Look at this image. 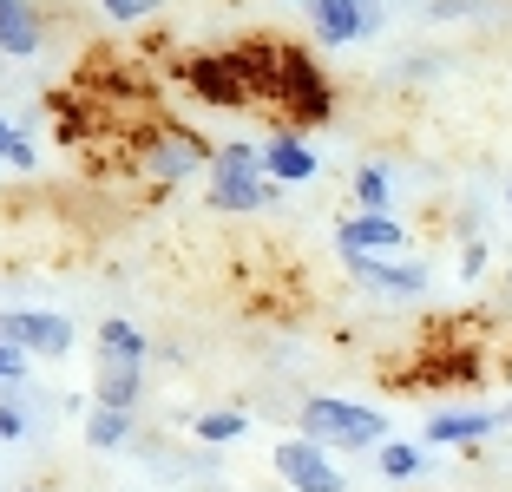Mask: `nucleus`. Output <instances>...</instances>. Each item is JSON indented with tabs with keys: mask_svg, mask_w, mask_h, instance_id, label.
Here are the masks:
<instances>
[{
	"mask_svg": "<svg viewBox=\"0 0 512 492\" xmlns=\"http://www.w3.org/2000/svg\"><path fill=\"white\" fill-rule=\"evenodd\" d=\"M276 197H283V184L263 171V145L256 138L217 145V164L204 171V204L224 210V217H243V210H270Z\"/></svg>",
	"mask_w": 512,
	"mask_h": 492,
	"instance_id": "f257e3e1",
	"label": "nucleus"
},
{
	"mask_svg": "<svg viewBox=\"0 0 512 492\" xmlns=\"http://www.w3.org/2000/svg\"><path fill=\"white\" fill-rule=\"evenodd\" d=\"M296 433H309L329 453H368L388 440V414L362 407V401H342V394H309L296 407Z\"/></svg>",
	"mask_w": 512,
	"mask_h": 492,
	"instance_id": "f03ea898",
	"label": "nucleus"
},
{
	"mask_svg": "<svg viewBox=\"0 0 512 492\" xmlns=\"http://www.w3.org/2000/svg\"><path fill=\"white\" fill-rule=\"evenodd\" d=\"M276 112H283L296 132H309V125H329V119H335V86H329V73L316 66V53H309V46H283Z\"/></svg>",
	"mask_w": 512,
	"mask_h": 492,
	"instance_id": "7ed1b4c3",
	"label": "nucleus"
},
{
	"mask_svg": "<svg viewBox=\"0 0 512 492\" xmlns=\"http://www.w3.org/2000/svg\"><path fill=\"white\" fill-rule=\"evenodd\" d=\"M217 164V145H204L197 132H184V125H145L138 132V171H145L158 191H171V184H184L191 171H211Z\"/></svg>",
	"mask_w": 512,
	"mask_h": 492,
	"instance_id": "20e7f679",
	"label": "nucleus"
},
{
	"mask_svg": "<svg viewBox=\"0 0 512 492\" xmlns=\"http://www.w3.org/2000/svg\"><path fill=\"white\" fill-rule=\"evenodd\" d=\"M184 92H191L197 105H211V112H243V105H256V86L237 66V53H191V60H184Z\"/></svg>",
	"mask_w": 512,
	"mask_h": 492,
	"instance_id": "39448f33",
	"label": "nucleus"
},
{
	"mask_svg": "<svg viewBox=\"0 0 512 492\" xmlns=\"http://www.w3.org/2000/svg\"><path fill=\"white\" fill-rule=\"evenodd\" d=\"M270 460H276V479H283L289 492H348L342 466H335L329 447H316L309 433H289V440L270 453Z\"/></svg>",
	"mask_w": 512,
	"mask_h": 492,
	"instance_id": "423d86ee",
	"label": "nucleus"
},
{
	"mask_svg": "<svg viewBox=\"0 0 512 492\" xmlns=\"http://www.w3.org/2000/svg\"><path fill=\"white\" fill-rule=\"evenodd\" d=\"M342 269L368 289V296H381V302L427 296V263H414V256H342Z\"/></svg>",
	"mask_w": 512,
	"mask_h": 492,
	"instance_id": "0eeeda50",
	"label": "nucleus"
},
{
	"mask_svg": "<svg viewBox=\"0 0 512 492\" xmlns=\"http://www.w3.org/2000/svg\"><path fill=\"white\" fill-rule=\"evenodd\" d=\"M0 342L27 348V355L66 361L79 335H73V322H66V315H53V309H0Z\"/></svg>",
	"mask_w": 512,
	"mask_h": 492,
	"instance_id": "6e6552de",
	"label": "nucleus"
},
{
	"mask_svg": "<svg viewBox=\"0 0 512 492\" xmlns=\"http://www.w3.org/2000/svg\"><path fill=\"white\" fill-rule=\"evenodd\" d=\"M499 427H512V407H440V414H427L421 447H480Z\"/></svg>",
	"mask_w": 512,
	"mask_h": 492,
	"instance_id": "1a4fd4ad",
	"label": "nucleus"
},
{
	"mask_svg": "<svg viewBox=\"0 0 512 492\" xmlns=\"http://www.w3.org/2000/svg\"><path fill=\"white\" fill-rule=\"evenodd\" d=\"M302 7H309V33L322 46H355L381 33V7H368V0H302Z\"/></svg>",
	"mask_w": 512,
	"mask_h": 492,
	"instance_id": "9d476101",
	"label": "nucleus"
},
{
	"mask_svg": "<svg viewBox=\"0 0 512 492\" xmlns=\"http://www.w3.org/2000/svg\"><path fill=\"white\" fill-rule=\"evenodd\" d=\"M335 250L342 256H401L407 230L394 224V217H381V210H355V217L335 224Z\"/></svg>",
	"mask_w": 512,
	"mask_h": 492,
	"instance_id": "9b49d317",
	"label": "nucleus"
},
{
	"mask_svg": "<svg viewBox=\"0 0 512 492\" xmlns=\"http://www.w3.org/2000/svg\"><path fill=\"white\" fill-rule=\"evenodd\" d=\"M263 171H270V178L289 191V184H309V178H316L322 158H316V145H309V138H302L296 125H283V132L263 138Z\"/></svg>",
	"mask_w": 512,
	"mask_h": 492,
	"instance_id": "f8f14e48",
	"label": "nucleus"
},
{
	"mask_svg": "<svg viewBox=\"0 0 512 492\" xmlns=\"http://www.w3.org/2000/svg\"><path fill=\"white\" fill-rule=\"evenodd\" d=\"M40 46H46L40 0H0V53H7V60H33Z\"/></svg>",
	"mask_w": 512,
	"mask_h": 492,
	"instance_id": "ddd939ff",
	"label": "nucleus"
},
{
	"mask_svg": "<svg viewBox=\"0 0 512 492\" xmlns=\"http://www.w3.org/2000/svg\"><path fill=\"white\" fill-rule=\"evenodd\" d=\"M138 394H145V361H138V355H99L92 401H99V407H138Z\"/></svg>",
	"mask_w": 512,
	"mask_h": 492,
	"instance_id": "4468645a",
	"label": "nucleus"
},
{
	"mask_svg": "<svg viewBox=\"0 0 512 492\" xmlns=\"http://www.w3.org/2000/svg\"><path fill=\"white\" fill-rule=\"evenodd\" d=\"M230 53H237V66L250 73L256 99H263V105H276V79H283V46H276V40H237Z\"/></svg>",
	"mask_w": 512,
	"mask_h": 492,
	"instance_id": "2eb2a0df",
	"label": "nucleus"
},
{
	"mask_svg": "<svg viewBox=\"0 0 512 492\" xmlns=\"http://www.w3.org/2000/svg\"><path fill=\"white\" fill-rule=\"evenodd\" d=\"M132 440V407H86V447L106 453V447H125Z\"/></svg>",
	"mask_w": 512,
	"mask_h": 492,
	"instance_id": "dca6fc26",
	"label": "nucleus"
},
{
	"mask_svg": "<svg viewBox=\"0 0 512 492\" xmlns=\"http://www.w3.org/2000/svg\"><path fill=\"white\" fill-rule=\"evenodd\" d=\"M375 466H381L388 479H401V486H407V479H421V473H427L421 440H381V447H375Z\"/></svg>",
	"mask_w": 512,
	"mask_h": 492,
	"instance_id": "f3484780",
	"label": "nucleus"
},
{
	"mask_svg": "<svg viewBox=\"0 0 512 492\" xmlns=\"http://www.w3.org/2000/svg\"><path fill=\"white\" fill-rule=\"evenodd\" d=\"M243 427H250L243 407H211V414H197V440H204V447H230V440H243Z\"/></svg>",
	"mask_w": 512,
	"mask_h": 492,
	"instance_id": "a211bd4d",
	"label": "nucleus"
},
{
	"mask_svg": "<svg viewBox=\"0 0 512 492\" xmlns=\"http://www.w3.org/2000/svg\"><path fill=\"white\" fill-rule=\"evenodd\" d=\"M99 355H138V361H151V342L125 322V315H106V322H99Z\"/></svg>",
	"mask_w": 512,
	"mask_h": 492,
	"instance_id": "6ab92c4d",
	"label": "nucleus"
},
{
	"mask_svg": "<svg viewBox=\"0 0 512 492\" xmlns=\"http://www.w3.org/2000/svg\"><path fill=\"white\" fill-rule=\"evenodd\" d=\"M0 158L14 164V171H40V145H33V132L14 125L7 112H0Z\"/></svg>",
	"mask_w": 512,
	"mask_h": 492,
	"instance_id": "aec40b11",
	"label": "nucleus"
},
{
	"mask_svg": "<svg viewBox=\"0 0 512 492\" xmlns=\"http://www.w3.org/2000/svg\"><path fill=\"white\" fill-rule=\"evenodd\" d=\"M355 204L394 217V184H388V171H381V164H362V171H355Z\"/></svg>",
	"mask_w": 512,
	"mask_h": 492,
	"instance_id": "412c9836",
	"label": "nucleus"
},
{
	"mask_svg": "<svg viewBox=\"0 0 512 492\" xmlns=\"http://www.w3.org/2000/svg\"><path fill=\"white\" fill-rule=\"evenodd\" d=\"M106 7V20H119V27H138V20L165 14V0H99Z\"/></svg>",
	"mask_w": 512,
	"mask_h": 492,
	"instance_id": "4be33fe9",
	"label": "nucleus"
},
{
	"mask_svg": "<svg viewBox=\"0 0 512 492\" xmlns=\"http://www.w3.org/2000/svg\"><path fill=\"white\" fill-rule=\"evenodd\" d=\"M27 348H14V342H0V388H14V381H27Z\"/></svg>",
	"mask_w": 512,
	"mask_h": 492,
	"instance_id": "5701e85b",
	"label": "nucleus"
},
{
	"mask_svg": "<svg viewBox=\"0 0 512 492\" xmlns=\"http://www.w3.org/2000/svg\"><path fill=\"white\" fill-rule=\"evenodd\" d=\"M421 14H427V20H467V14H473V0H427Z\"/></svg>",
	"mask_w": 512,
	"mask_h": 492,
	"instance_id": "b1692460",
	"label": "nucleus"
},
{
	"mask_svg": "<svg viewBox=\"0 0 512 492\" xmlns=\"http://www.w3.org/2000/svg\"><path fill=\"white\" fill-rule=\"evenodd\" d=\"M20 433H27V414H20L14 401H0V447H7V440H20Z\"/></svg>",
	"mask_w": 512,
	"mask_h": 492,
	"instance_id": "393cba45",
	"label": "nucleus"
},
{
	"mask_svg": "<svg viewBox=\"0 0 512 492\" xmlns=\"http://www.w3.org/2000/svg\"><path fill=\"white\" fill-rule=\"evenodd\" d=\"M480 269H486V243H467V250H460V276H467V283H473Z\"/></svg>",
	"mask_w": 512,
	"mask_h": 492,
	"instance_id": "a878e982",
	"label": "nucleus"
},
{
	"mask_svg": "<svg viewBox=\"0 0 512 492\" xmlns=\"http://www.w3.org/2000/svg\"><path fill=\"white\" fill-rule=\"evenodd\" d=\"M506 204H512V178H506Z\"/></svg>",
	"mask_w": 512,
	"mask_h": 492,
	"instance_id": "bb28decb",
	"label": "nucleus"
},
{
	"mask_svg": "<svg viewBox=\"0 0 512 492\" xmlns=\"http://www.w3.org/2000/svg\"><path fill=\"white\" fill-rule=\"evenodd\" d=\"M368 7H388V0H368Z\"/></svg>",
	"mask_w": 512,
	"mask_h": 492,
	"instance_id": "cd10ccee",
	"label": "nucleus"
}]
</instances>
